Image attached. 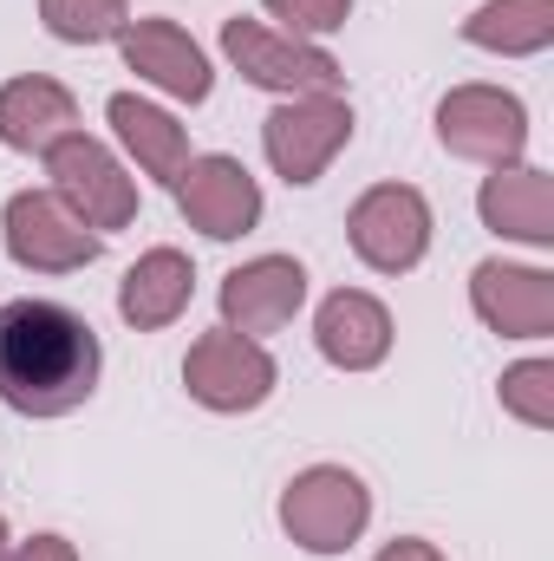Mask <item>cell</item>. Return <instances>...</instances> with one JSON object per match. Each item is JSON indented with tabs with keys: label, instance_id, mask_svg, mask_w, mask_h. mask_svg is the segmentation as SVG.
<instances>
[{
	"label": "cell",
	"instance_id": "22",
	"mask_svg": "<svg viewBox=\"0 0 554 561\" xmlns=\"http://www.w3.org/2000/svg\"><path fill=\"white\" fill-rule=\"evenodd\" d=\"M293 39H326L353 20V0H262Z\"/></svg>",
	"mask_w": 554,
	"mask_h": 561
},
{
	"label": "cell",
	"instance_id": "14",
	"mask_svg": "<svg viewBox=\"0 0 554 561\" xmlns=\"http://www.w3.org/2000/svg\"><path fill=\"white\" fill-rule=\"evenodd\" d=\"M313 340H320L326 366H339V373H372V366L392 353V313H385V300H372V294H359V287H339V294L320 300Z\"/></svg>",
	"mask_w": 554,
	"mask_h": 561
},
{
	"label": "cell",
	"instance_id": "4",
	"mask_svg": "<svg viewBox=\"0 0 554 561\" xmlns=\"http://www.w3.org/2000/svg\"><path fill=\"white\" fill-rule=\"evenodd\" d=\"M46 176H53V196H59L92 236L131 229V216H138V183L125 176V163H118L99 138H85V131L59 138L46 150Z\"/></svg>",
	"mask_w": 554,
	"mask_h": 561
},
{
	"label": "cell",
	"instance_id": "13",
	"mask_svg": "<svg viewBox=\"0 0 554 561\" xmlns=\"http://www.w3.org/2000/svg\"><path fill=\"white\" fill-rule=\"evenodd\" d=\"M118 46H125V66H131L138 79H150L157 92H170V99H183V105H203L209 85H216L203 46H196L176 20H131V26L118 33Z\"/></svg>",
	"mask_w": 554,
	"mask_h": 561
},
{
	"label": "cell",
	"instance_id": "18",
	"mask_svg": "<svg viewBox=\"0 0 554 561\" xmlns=\"http://www.w3.org/2000/svg\"><path fill=\"white\" fill-rule=\"evenodd\" d=\"M105 118H112V131L118 144L138 157L143 176H157V183H176V170L189 163V131L163 112V105H150L138 92H118L112 105H105Z\"/></svg>",
	"mask_w": 554,
	"mask_h": 561
},
{
	"label": "cell",
	"instance_id": "15",
	"mask_svg": "<svg viewBox=\"0 0 554 561\" xmlns=\"http://www.w3.org/2000/svg\"><path fill=\"white\" fill-rule=\"evenodd\" d=\"M476 216L509 236V242H529V249H549L554 242V176L535 163H509L496 176H483L476 190Z\"/></svg>",
	"mask_w": 554,
	"mask_h": 561
},
{
	"label": "cell",
	"instance_id": "21",
	"mask_svg": "<svg viewBox=\"0 0 554 561\" xmlns=\"http://www.w3.org/2000/svg\"><path fill=\"white\" fill-rule=\"evenodd\" d=\"M503 405H509L522 424L549 431L554 424V366L549 359H522V366H509V373H503Z\"/></svg>",
	"mask_w": 554,
	"mask_h": 561
},
{
	"label": "cell",
	"instance_id": "16",
	"mask_svg": "<svg viewBox=\"0 0 554 561\" xmlns=\"http://www.w3.org/2000/svg\"><path fill=\"white\" fill-rule=\"evenodd\" d=\"M79 131V105L59 79L46 72H26V79H7L0 85V144L7 150H26V157H46L59 138Z\"/></svg>",
	"mask_w": 554,
	"mask_h": 561
},
{
	"label": "cell",
	"instance_id": "5",
	"mask_svg": "<svg viewBox=\"0 0 554 561\" xmlns=\"http://www.w3.org/2000/svg\"><path fill=\"white\" fill-rule=\"evenodd\" d=\"M346 242L379 275H412L430 249V203L412 183H372L346 209Z\"/></svg>",
	"mask_w": 554,
	"mask_h": 561
},
{
	"label": "cell",
	"instance_id": "3",
	"mask_svg": "<svg viewBox=\"0 0 554 561\" xmlns=\"http://www.w3.org/2000/svg\"><path fill=\"white\" fill-rule=\"evenodd\" d=\"M222 53L229 66L262 85V92H280V99H326L339 92V59L320 53L313 39H293V33H275L262 20H222Z\"/></svg>",
	"mask_w": 554,
	"mask_h": 561
},
{
	"label": "cell",
	"instance_id": "6",
	"mask_svg": "<svg viewBox=\"0 0 554 561\" xmlns=\"http://www.w3.org/2000/svg\"><path fill=\"white\" fill-rule=\"evenodd\" d=\"M437 144H443L450 157L509 170V163H522V150H529V112H522V99L503 92V85H457V92L437 105Z\"/></svg>",
	"mask_w": 554,
	"mask_h": 561
},
{
	"label": "cell",
	"instance_id": "20",
	"mask_svg": "<svg viewBox=\"0 0 554 561\" xmlns=\"http://www.w3.org/2000/svg\"><path fill=\"white\" fill-rule=\"evenodd\" d=\"M39 20L66 46H105L131 26V0H39Z\"/></svg>",
	"mask_w": 554,
	"mask_h": 561
},
{
	"label": "cell",
	"instance_id": "1",
	"mask_svg": "<svg viewBox=\"0 0 554 561\" xmlns=\"http://www.w3.org/2000/svg\"><path fill=\"white\" fill-rule=\"evenodd\" d=\"M105 346L66 300L0 307V405L20 419H66L99 392Z\"/></svg>",
	"mask_w": 554,
	"mask_h": 561
},
{
	"label": "cell",
	"instance_id": "10",
	"mask_svg": "<svg viewBox=\"0 0 554 561\" xmlns=\"http://www.w3.org/2000/svg\"><path fill=\"white\" fill-rule=\"evenodd\" d=\"M170 190H176L183 222L203 229L209 242H235V236H249V229L262 222V183L249 176L242 157H222V150L189 157Z\"/></svg>",
	"mask_w": 554,
	"mask_h": 561
},
{
	"label": "cell",
	"instance_id": "17",
	"mask_svg": "<svg viewBox=\"0 0 554 561\" xmlns=\"http://www.w3.org/2000/svg\"><path fill=\"white\" fill-rule=\"evenodd\" d=\"M189 294H196V262L183 249H150L118 280V313H125V327L157 333L189 307Z\"/></svg>",
	"mask_w": 554,
	"mask_h": 561
},
{
	"label": "cell",
	"instance_id": "12",
	"mask_svg": "<svg viewBox=\"0 0 554 561\" xmlns=\"http://www.w3.org/2000/svg\"><path fill=\"white\" fill-rule=\"evenodd\" d=\"M300 300H307V268L293 255H255L222 275V327L262 340L300 313Z\"/></svg>",
	"mask_w": 554,
	"mask_h": 561
},
{
	"label": "cell",
	"instance_id": "2",
	"mask_svg": "<svg viewBox=\"0 0 554 561\" xmlns=\"http://www.w3.org/2000/svg\"><path fill=\"white\" fill-rule=\"evenodd\" d=\"M372 523V490L346 463H313L280 490V529L307 556H339L366 536Z\"/></svg>",
	"mask_w": 554,
	"mask_h": 561
},
{
	"label": "cell",
	"instance_id": "11",
	"mask_svg": "<svg viewBox=\"0 0 554 561\" xmlns=\"http://www.w3.org/2000/svg\"><path fill=\"white\" fill-rule=\"evenodd\" d=\"M470 307L503 340H549L554 333V275L522 262H483L470 275Z\"/></svg>",
	"mask_w": 554,
	"mask_h": 561
},
{
	"label": "cell",
	"instance_id": "8",
	"mask_svg": "<svg viewBox=\"0 0 554 561\" xmlns=\"http://www.w3.org/2000/svg\"><path fill=\"white\" fill-rule=\"evenodd\" d=\"M353 144V105L339 92L326 99H280L262 125V150L275 163V176H287L293 190L300 183H320L326 163Z\"/></svg>",
	"mask_w": 554,
	"mask_h": 561
},
{
	"label": "cell",
	"instance_id": "19",
	"mask_svg": "<svg viewBox=\"0 0 554 561\" xmlns=\"http://www.w3.org/2000/svg\"><path fill=\"white\" fill-rule=\"evenodd\" d=\"M463 39L503 59H529L554 39V0H483L463 20Z\"/></svg>",
	"mask_w": 554,
	"mask_h": 561
},
{
	"label": "cell",
	"instance_id": "23",
	"mask_svg": "<svg viewBox=\"0 0 554 561\" xmlns=\"http://www.w3.org/2000/svg\"><path fill=\"white\" fill-rule=\"evenodd\" d=\"M0 561H79V549H72L66 536H33V542H20V549H7Z\"/></svg>",
	"mask_w": 554,
	"mask_h": 561
},
{
	"label": "cell",
	"instance_id": "24",
	"mask_svg": "<svg viewBox=\"0 0 554 561\" xmlns=\"http://www.w3.org/2000/svg\"><path fill=\"white\" fill-rule=\"evenodd\" d=\"M372 561H443V556H437L430 542H417V536H399L392 549H379V556H372Z\"/></svg>",
	"mask_w": 554,
	"mask_h": 561
},
{
	"label": "cell",
	"instance_id": "25",
	"mask_svg": "<svg viewBox=\"0 0 554 561\" xmlns=\"http://www.w3.org/2000/svg\"><path fill=\"white\" fill-rule=\"evenodd\" d=\"M0 556H7V516H0Z\"/></svg>",
	"mask_w": 554,
	"mask_h": 561
},
{
	"label": "cell",
	"instance_id": "7",
	"mask_svg": "<svg viewBox=\"0 0 554 561\" xmlns=\"http://www.w3.org/2000/svg\"><path fill=\"white\" fill-rule=\"evenodd\" d=\"M0 229H7V255L20 268H33V275H72V268H85V262L105 255V236H92L53 190L7 196Z\"/></svg>",
	"mask_w": 554,
	"mask_h": 561
},
{
	"label": "cell",
	"instance_id": "9",
	"mask_svg": "<svg viewBox=\"0 0 554 561\" xmlns=\"http://www.w3.org/2000/svg\"><path fill=\"white\" fill-rule=\"evenodd\" d=\"M183 386H189V399H196L203 412H255V405H268V392H275V359H268L262 340L216 327V333H203V340L189 346Z\"/></svg>",
	"mask_w": 554,
	"mask_h": 561
}]
</instances>
